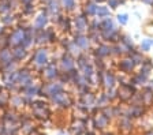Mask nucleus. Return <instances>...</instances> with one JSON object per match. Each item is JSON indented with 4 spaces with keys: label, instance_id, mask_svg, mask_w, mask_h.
<instances>
[{
    "label": "nucleus",
    "instance_id": "obj_1",
    "mask_svg": "<svg viewBox=\"0 0 153 135\" xmlns=\"http://www.w3.org/2000/svg\"><path fill=\"white\" fill-rule=\"evenodd\" d=\"M118 18H119V22L123 23V25H124L126 22H127V15H119Z\"/></svg>",
    "mask_w": 153,
    "mask_h": 135
},
{
    "label": "nucleus",
    "instance_id": "obj_2",
    "mask_svg": "<svg viewBox=\"0 0 153 135\" xmlns=\"http://www.w3.org/2000/svg\"><path fill=\"white\" fill-rule=\"evenodd\" d=\"M63 4L66 7H71L74 4V0H63Z\"/></svg>",
    "mask_w": 153,
    "mask_h": 135
},
{
    "label": "nucleus",
    "instance_id": "obj_3",
    "mask_svg": "<svg viewBox=\"0 0 153 135\" xmlns=\"http://www.w3.org/2000/svg\"><path fill=\"white\" fill-rule=\"evenodd\" d=\"M97 11H99L100 14H107V10H105V8H99Z\"/></svg>",
    "mask_w": 153,
    "mask_h": 135
}]
</instances>
